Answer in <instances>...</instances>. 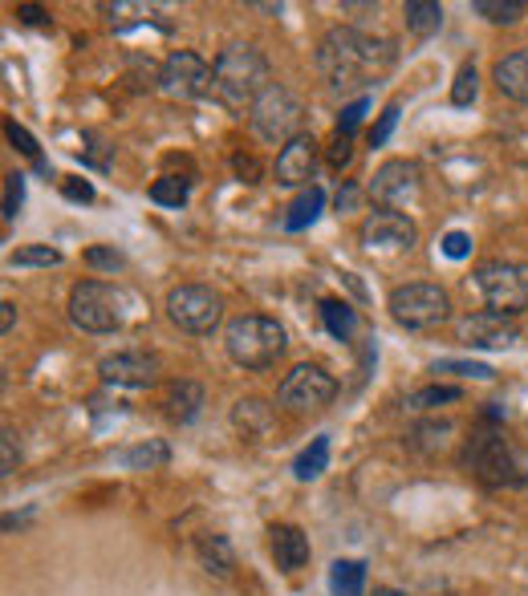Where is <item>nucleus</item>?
Segmentation results:
<instances>
[{"instance_id":"nucleus-1","label":"nucleus","mask_w":528,"mask_h":596,"mask_svg":"<svg viewBox=\"0 0 528 596\" xmlns=\"http://www.w3.org/2000/svg\"><path fill=\"white\" fill-rule=\"evenodd\" d=\"M394 65V41L370 38L358 29H329L317 45V70L334 89L366 86L370 77H382Z\"/></svg>"},{"instance_id":"nucleus-2","label":"nucleus","mask_w":528,"mask_h":596,"mask_svg":"<svg viewBox=\"0 0 528 596\" xmlns=\"http://www.w3.org/2000/svg\"><path fill=\"white\" fill-rule=\"evenodd\" d=\"M212 74H215L212 94L224 102L228 110H244V106L252 110V102L273 86V82H268V77H273L268 74V57H264L256 45H228V50L215 57Z\"/></svg>"},{"instance_id":"nucleus-3","label":"nucleus","mask_w":528,"mask_h":596,"mask_svg":"<svg viewBox=\"0 0 528 596\" xmlns=\"http://www.w3.org/2000/svg\"><path fill=\"white\" fill-rule=\"evenodd\" d=\"M224 345H228V358L236 361V365H244V370H268V365H277V358L285 353L289 337H285V324L273 321V317L244 312L236 321H228Z\"/></svg>"},{"instance_id":"nucleus-4","label":"nucleus","mask_w":528,"mask_h":596,"mask_svg":"<svg viewBox=\"0 0 528 596\" xmlns=\"http://www.w3.org/2000/svg\"><path fill=\"white\" fill-rule=\"evenodd\" d=\"M249 123L252 130H256V138L261 142H273V147H289L293 138H302L297 130H302V102L293 98L289 89L285 86H273L264 89L261 98L252 102V110H249Z\"/></svg>"},{"instance_id":"nucleus-5","label":"nucleus","mask_w":528,"mask_h":596,"mask_svg":"<svg viewBox=\"0 0 528 596\" xmlns=\"http://www.w3.org/2000/svg\"><path fill=\"white\" fill-rule=\"evenodd\" d=\"M70 321L82 333H114L123 324V292L106 280H82L70 292Z\"/></svg>"},{"instance_id":"nucleus-6","label":"nucleus","mask_w":528,"mask_h":596,"mask_svg":"<svg viewBox=\"0 0 528 596\" xmlns=\"http://www.w3.org/2000/svg\"><path fill=\"white\" fill-rule=\"evenodd\" d=\"M476 288L484 292L492 312H525L528 309V264L516 260H488L476 268Z\"/></svg>"},{"instance_id":"nucleus-7","label":"nucleus","mask_w":528,"mask_h":596,"mask_svg":"<svg viewBox=\"0 0 528 596\" xmlns=\"http://www.w3.org/2000/svg\"><path fill=\"white\" fill-rule=\"evenodd\" d=\"M167 317H171V324L183 329V333L203 337L220 324V317H224V300L203 285H179L167 292Z\"/></svg>"},{"instance_id":"nucleus-8","label":"nucleus","mask_w":528,"mask_h":596,"mask_svg":"<svg viewBox=\"0 0 528 596\" xmlns=\"http://www.w3.org/2000/svg\"><path fill=\"white\" fill-rule=\"evenodd\" d=\"M390 312L406 329H431L452 317V297L440 285H399L390 292Z\"/></svg>"},{"instance_id":"nucleus-9","label":"nucleus","mask_w":528,"mask_h":596,"mask_svg":"<svg viewBox=\"0 0 528 596\" xmlns=\"http://www.w3.org/2000/svg\"><path fill=\"white\" fill-rule=\"evenodd\" d=\"M215 86V74L212 65L203 62L200 53H188L179 50L171 53L163 62V70H159V89H163L167 98L176 102H196V98H208Z\"/></svg>"},{"instance_id":"nucleus-10","label":"nucleus","mask_w":528,"mask_h":596,"mask_svg":"<svg viewBox=\"0 0 528 596\" xmlns=\"http://www.w3.org/2000/svg\"><path fill=\"white\" fill-rule=\"evenodd\" d=\"M334 394H338V382H334L321 365H297L293 373H285V382H281V390H277V402L285 411L305 414V411H321V406H329Z\"/></svg>"},{"instance_id":"nucleus-11","label":"nucleus","mask_w":528,"mask_h":596,"mask_svg":"<svg viewBox=\"0 0 528 596\" xmlns=\"http://www.w3.org/2000/svg\"><path fill=\"white\" fill-rule=\"evenodd\" d=\"M464 459L484 487H508V483L520 479V475H516V459H513V450H508V443H504L500 435H492V430H484V435H476L472 443H467Z\"/></svg>"},{"instance_id":"nucleus-12","label":"nucleus","mask_w":528,"mask_h":596,"mask_svg":"<svg viewBox=\"0 0 528 596\" xmlns=\"http://www.w3.org/2000/svg\"><path fill=\"white\" fill-rule=\"evenodd\" d=\"M358 240H362L366 252H411L415 248L419 232L403 212H387V207H378V212H370L362 220Z\"/></svg>"},{"instance_id":"nucleus-13","label":"nucleus","mask_w":528,"mask_h":596,"mask_svg":"<svg viewBox=\"0 0 528 596\" xmlns=\"http://www.w3.org/2000/svg\"><path fill=\"white\" fill-rule=\"evenodd\" d=\"M419 187H423V179H419L415 162L390 159L382 162L374 171V179H370V195H374V203H382L387 212H394V207H406V203L419 195Z\"/></svg>"},{"instance_id":"nucleus-14","label":"nucleus","mask_w":528,"mask_h":596,"mask_svg":"<svg viewBox=\"0 0 528 596\" xmlns=\"http://www.w3.org/2000/svg\"><path fill=\"white\" fill-rule=\"evenodd\" d=\"M102 382L123 385V390H147L159 382V358L151 353H110L98 365Z\"/></svg>"},{"instance_id":"nucleus-15","label":"nucleus","mask_w":528,"mask_h":596,"mask_svg":"<svg viewBox=\"0 0 528 596\" xmlns=\"http://www.w3.org/2000/svg\"><path fill=\"white\" fill-rule=\"evenodd\" d=\"M460 337L476 349H508L520 341V329H516L504 312L484 309V312H472V317L460 321Z\"/></svg>"},{"instance_id":"nucleus-16","label":"nucleus","mask_w":528,"mask_h":596,"mask_svg":"<svg viewBox=\"0 0 528 596\" xmlns=\"http://www.w3.org/2000/svg\"><path fill=\"white\" fill-rule=\"evenodd\" d=\"M317 171V142L314 135L293 138L289 147H281L277 155V183L285 187H305Z\"/></svg>"},{"instance_id":"nucleus-17","label":"nucleus","mask_w":528,"mask_h":596,"mask_svg":"<svg viewBox=\"0 0 528 596\" xmlns=\"http://www.w3.org/2000/svg\"><path fill=\"white\" fill-rule=\"evenodd\" d=\"M273 556H277V568L285 572H297L309 564V535L302 528H293V523H277L273 528Z\"/></svg>"},{"instance_id":"nucleus-18","label":"nucleus","mask_w":528,"mask_h":596,"mask_svg":"<svg viewBox=\"0 0 528 596\" xmlns=\"http://www.w3.org/2000/svg\"><path fill=\"white\" fill-rule=\"evenodd\" d=\"M492 77H496V89H500L504 98L528 106V50H516L508 57H500Z\"/></svg>"},{"instance_id":"nucleus-19","label":"nucleus","mask_w":528,"mask_h":596,"mask_svg":"<svg viewBox=\"0 0 528 596\" xmlns=\"http://www.w3.org/2000/svg\"><path fill=\"white\" fill-rule=\"evenodd\" d=\"M203 406V385L196 382H176L167 390V418H176V423H191Z\"/></svg>"},{"instance_id":"nucleus-20","label":"nucleus","mask_w":528,"mask_h":596,"mask_svg":"<svg viewBox=\"0 0 528 596\" xmlns=\"http://www.w3.org/2000/svg\"><path fill=\"white\" fill-rule=\"evenodd\" d=\"M200 564L203 572H212V576H228V572L236 568V556H232V544H228V535H200Z\"/></svg>"},{"instance_id":"nucleus-21","label":"nucleus","mask_w":528,"mask_h":596,"mask_svg":"<svg viewBox=\"0 0 528 596\" xmlns=\"http://www.w3.org/2000/svg\"><path fill=\"white\" fill-rule=\"evenodd\" d=\"M329 593L334 596H362L366 593V564L362 560H334V568H329Z\"/></svg>"},{"instance_id":"nucleus-22","label":"nucleus","mask_w":528,"mask_h":596,"mask_svg":"<svg viewBox=\"0 0 528 596\" xmlns=\"http://www.w3.org/2000/svg\"><path fill=\"white\" fill-rule=\"evenodd\" d=\"M321 207H326V191H321L317 183L305 187L302 195L293 199L289 215H285V227H289V232H305V227H309L317 215H321Z\"/></svg>"},{"instance_id":"nucleus-23","label":"nucleus","mask_w":528,"mask_h":596,"mask_svg":"<svg viewBox=\"0 0 528 596\" xmlns=\"http://www.w3.org/2000/svg\"><path fill=\"white\" fill-rule=\"evenodd\" d=\"M403 17H406V29H411L415 38H431V33H440L443 25V4H435V0H406Z\"/></svg>"},{"instance_id":"nucleus-24","label":"nucleus","mask_w":528,"mask_h":596,"mask_svg":"<svg viewBox=\"0 0 528 596\" xmlns=\"http://www.w3.org/2000/svg\"><path fill=\"white\" fill-rule=\"evenodd\" d=\"M326 467H329V435H317L314 443L297 455V462H293V475H297L302 483H309V479H317Z\"/></svg>"},{"instance_id":"nucleus-25","label":"nucleus","mask_w":528,"mask_h":596,"mask_svg":"<svg viewBox=\"0 0 528 596\" xmlns=\"http://www.w3.org/2000/svg\"><path fill=\"white\" fill-rule=\"evenodd\" d=\"M118 462L130 467V471H155V467H167V462H171V450H167V443H142V447L123 450Z\"/></svg>"},{"instance_id":"nucleus-26","label":"nucleus","mask_w":528,"mask_h":596,"mask_svg":"<svg viewBox=\"0 0 528 596\" xmlns=\"http://www.w3.org/2000/svg\"><path fill=\"white\" fill-rule=\"evenodd\" d=\"M321 321H326V329L338 337V341H350L353 329H358V312H353L346 300H326V305H321Z\"/></svg>"},{"instance_id":"nucleus-27","label":"nucleus","mask_w":528,"mask_h":596,"mask_svg":"<svg viewBox=\"0 0 528 596\" xmlns=\"http://www.w3.org/2000/svg\"><path fill=\"white\" fill-rule=\"evenodd\" d=\"M13 268H57L62 264V252L50 248V244H29V248H17L9 256Z\"/></svg>"},{"instance_id":"nucleus-28","label":"nucleus","mask_w":528,"mask_h":596,"mask_svg":"<svg viewBox=\"0 0 528 596\" xmlns=\"http://www.w3.org/2000/svg\"><path fill=\"white\" fill-rule=\"evenodd\" d=\"M188 191H191V179H176V174H163V179L151 183V199L163 203V207H183V203H188Z\"/></svg>"},{"instance_id":"nucleus-29","label":"nucleus","mask_w":528,"mask_h":596,"mask_svg":"<svg viewBox=\"0 0 528 596\" xmlns=\"http://www.w3.org/2000/svg\"><path fill=\"white\" fill-rule=\"evenodd\" d=\"M472 9H476L479 17H488L492 25H513L516 17L525 13V4H520V0H476Z\"/></svg>"},{"instance_id":"nucleus-30","label":"nucleus","mask_w":528,"mask_h":596,"mask_svg":"<svg viewBox=\"0 0 528 596\" xmlns=\"http://www.w3.org/2000/svg\"><path fill=\"white\" fill-rule=\"evenodd\" d=\"M460 397V385H427V390H415L406 397L411 411H431V406H443V402H455Z\"/></svg>"},{"instance_id":"nucleus-31","label":"nucleus","mask_w":528,"mask_h":596,"mask_svg":"<svg viewBox=\"0 0 528 596\" xmlns=\"http://www.w3.org/2000/svg\"><path fill=\"white\" fill-rule=\"evenodd\" d=\"M4 135H9V142H13V147L21 150V155H29V159L38 162V171H50V162L41 159V150H38V138L29 135L25 126H17L13 118H9V123H4Z\"/></svg>"},{"instance_id":"nucleus-32","label":"nucleus","mask_w":528,"mask_h":596,"mask_svg":"<svg viewBox=\"0 0 528 596\" xmlns=\"http://www.w3.org/2000/svg\"><path fill=\"white\" fill-rule=\"evenodd\" d=\"M435 373H455V377H476V382H492L496 370L484 361H435Z\"/></svg>"},{"instance_id":"nucleus-33","label":"nucleus","mask_w":528,"mask_h":596,"mask_svg":"<svg viewBox=\"0 0 528 596\" xmlns=\"http://www.w3.org/2000/svg\"><path fill=\"white\" fill-rule=\"evenodd\" d=\"M476 89H479L476 65H460L455 86H452V106H472V102H476Z\"/></svg>"},{"instance_id":"nucleus-34","label":"nucleus","mask_w":528,"mask_h":596,"mask_svg":"<svg viewBox=\"0 0 528 596\" xmlns=\"http://www.w3.org/2000/svg\"><path fill=\"white\" fill-rule=\"evenodd\" d=\"M236 426H240V430H264V426H268V406H264V402H256V397L240 402V406H236Z\"/></svg>"},{"instance_id":"nucleus-35","label":"nucleus","mask_w":528,"mask_h":596,"mask_svg":"<svg viewBox=\"0 0 528 596\" xmlns=\"http://www.w3.org/2000/svg\"><path fill=\"white\" fill-rule=\"evenodd\" d=\"M21 203H25V174L21 171L4 174V220H17Z\"/></svg>"},{"instance_id":"nucleus-36","label":"nucleus","mask_w":528,"mask_h":596,"mask_svg":"<svg viewBox=\"0 0 528 596\" xmlns=\"http://www.w3.org/2000/svg\"><path fill=\"white\" fill-rule=\"evenodd\" d=\"M399 114H403V110H399V102H390L387 110H382V118L370 126V147H382V142L394 135V126H399Z\"/></svg>"},{"instance_id":"nucleus-37","label":"nucleus","mask_w":528,"mask_h":596,"mask_svg":"<svg viewBox=\"0 0 528 596\" xmlns=\"http://www.w3.org/2000/svg\"><path fill=\"white\" fill-rule=\"evenodd\" d=\"M447 435H452V426L447 423H431V426H419L415 438L423 450H443L447 447Z\"/></svg>"},{"instance_id":"nucleus-38","label":"nucleus","mask_w":528,"mask_h":596,"mask_svg":"<svg viewBox=\"0 0 528 596\" xmlns=\"http://www.w3.org/2000/svg\"><path fill=\"white\" fill-rule=\"evenodd\" d=\"M17 455H21V450H17V435L4 426V430H0V475L17 471Z\"/></svg>"},{"instance_id":"nucleus-39","label":"nucleus","mask_w":528,"mask_h":596,"mask_svg":"<svg viewBox=\"0 0 528 596\" xmlns=\"http://www.w3.org/2000/svg\"><path fill=\"white\" fill-rule=\"evenodd\" d=\"M370 110V102L366 98H358V102H350L346 110H341V118H338V135H346L350 138L353 130H358V123H362V114Z\"/></svg>"},{"instance_id":"nucleus-40","label":"nucleus","mask_w":528,"mask_h":596,"mask_svg":"<svg viewBox=\"0 0 528 596\" xmlns=\"http://www.w3.org/2000/svg\"><path fill=\"white\" fill-rule=\"evenodd\" d=\"M86 264H89V268H102V273H118L126 260L114 248H89L86 252Z\"/></svg>"},{"instance_id":"nucleus-41","label":"nucleus","mask_w":528,"mask_h":596,"mask_svg":"<svg viewBox=\"0 0 528 596\" xmlns=\"http://www.w3.org/2000/svg\"><path fill=\"white\" fill-rule=\"evenodd\" d=\"M467 252H472V236H467V232H447V236H443V256L464 260Z\"/></svg>"},{"instance_id":"nucleus-42","label":"nucleus","mask_w":528,"mask_h":596,"mask_svg":"<svg viewBox=\"0 0 528 596\" xmlns=\"http://www.w3.org/2000/svg\"><path fill=\"white\" fill-rule=\"evenodd\" d=\"M62 195L74 199V203H94V183L89 179H65Z\"/></svg>"},{"instance_id":"nucleus-43","label":"nucleus","mask_w":528,"mask_h":596,"mask_svg":"<svg viewBox=\"0 0 528 596\" xmlns=\"http://www.w3.org/2000/svg\"><path fill=\"white\" fill-rule=\"evenodd\" d=\"M350 159H353L350 138L338 135V138H334V147H329V167H338V171H341V167H346V162H350Z\"/></svg>"},{"instance_id":"nucleus-44","label":"nucleus","mask_w":528,"mask_h":596,"mask_svg":"<svg viewBox=\"0 0 528 596\" xmlns=\"http://www.w3.org/2000/svg\"><path fill=\"white\" fill-rule=\"evenodd\" d=\"M17 17H21V21H25V25H50V13H45V9H41V4H17Z\"/></svg>"},{"instance_id":"nucleus-45","label":"nucleus","mask_w":528,"mask_h":596,"mask_svg":"<svg viewBox=\"0 0 528 596\" xmlns=\"http://www.w3.org/2000/svg\"><path fill=\"white\" fill-rule=\"evenodd\" d=\"M353 207H358V187L346 183L338 191V212H353Z\"/></svg>"},{"instance_id":"nucleus-46","label":"nucleus","mask_w":528,"mask_h":596,"mask_svg":"<svg viewBox=\"0 0 528 596\" xmlns=\"http://www.w3.org/2000/svg\"><path fill=\"white\" fill-rule=\"evenodd\" d=\"M13 321H17V305L13 300H4V305H0V329L13 333Z\"/></svg>"},{"instance_id":"nucleus-47","label":"nucleus","mask_w":528,"mask_h":596,"mask_svg":"<svg viewBox=\"0 0 528 596\" xmlns=\"http://www.w3.org/2000/svg\"><path fill=\"white\" fill-rule=\"evenodd\" d=\"M236 171H240V174H249V183H256V174H261V167H256V162H252V159H244V155H240V159H236Z\"/></svg>"},{"instance_id":"nucleus-48","label":"nucleus","mask_w":528,"mask_h":596,"mask_svg":"<svg viewBox=\"0 0 528 596\" xmlns=\"http://www.w3.org/2000/svg\"><path fill=\"white\" fill-rule=\"evenodd\" d=\"M374 596H406V593H399V588H374Z\"/></svg>"}]
</instances>
